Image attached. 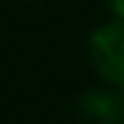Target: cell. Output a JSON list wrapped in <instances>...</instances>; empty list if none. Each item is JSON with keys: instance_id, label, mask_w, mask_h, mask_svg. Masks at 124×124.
Listing matches in <instances>:
<instances>
[{"instance_id": "1", "label": "cell", "mask_w": 124, "mask_h": 124, "mask_svg": "<svg viewBox=\"0 0 124 124\" xmlns=\"http://www.w3.org/2000/svg\"><path fill=\"white\" fill-rule=\"evenodd\" d=\"M87 59L104 85L124 90V20L110 17L90 31Z\"/></svg>"}, {"instance_id": "3", "label": "cell", "mask_w": 124, "mask_h": 124, "mask_svg": "<svg viewBox=\"0 0 124 124\" xmlns=\"http://www.w3.org/2000/svg\"><path fill=\"white\" fill-rule=\"evenodd\" d=\"M107 8H110V17L124 20V0H107Z\"/></svg>"}, {"instance_id": "2", "label": "cell", "mask_w": 124, "mask_h": 124, "mask_svg": "<svg viewBox=\"0 0 124 124\" xmlns=\"http://www.w3.org/2000/svg\"><path fill=\"white\" fill-rule=\"evenodd\" d=\"M73 110L82 124H124V99L110 85L85 90Z\"/></svg>"}]
</instances>
